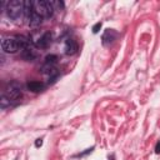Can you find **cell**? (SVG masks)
I'll use <instances>...</instances> for the list:
<instances>
[{
	"instance_id": "cell-1",
	"label": "cell",
	"mask_w": 160,
	"mask_h": 160,
	"mask_svg": "<svg viewBox=\"0 0 160 160\" xmlns=\"http://www.w3.org/2000/svg\"><path fill=\"white\" fill-rule=\"evenodd\" d=\"M21 89H23V85L19 81H10L5 89H4L3 94L10 100L13 105H17L23 98Z\"/></svg>"
},
{
	"instance_id": "cell-2",
	"label": "cell",
	"mask_w": 160,
	"mask_h": 160,
	"mask_svg": "<svg viewBox=\"0 0 160 160\" xmlns=\"http://www.w3.org/2000/svg\"><path fill=\"white\" fill-rule=\"evenodd\" d=\"M11 20H19L25 19V10H24V1H20V0H11V1H8V6H6V11Z\"/></svg>"
},
{
	"instance_id": "cell-3",
	"label": "cell",
	"mask_w": 160,
	"mask_h": 160,
	"mask_svg": "<svg viewBox=\"0 0 160 160\" xmlns=\"http://www.w3.org/2000/svg\"><path fill=\"white\" fill-rule=\"evenodd\" d=\"M33 8L35 13L40 15L43 19L51 18L55 11L53 3L46 1V0H35V1H33Z\"/></svg>"
},
{
	"instance_id": "cell-4",
	"label": "cell",
	"mask_w": 160,
	"mask_h": 160,
	"mask_svg": "<svg viewBox=\"0 0 160 160\" xmlns=\"http://www.w3.org/2000/svg\"><path fill=\"white\" fill-rule=\"evenodd\" d=\"M1 49L4 53L8 54H15L18 50H20L19 44L17 41V39L14 38H3L1 40Z\"/></svg>"
},
{
	"instance_id": "cell-5",
	"label": "cell",
	"mask_w": 160,
	"mask_h": 160,
	"mask_svg": "<svg viewBox=\"0 0 160 160\" xmlns=\"http://www.w3.org/2000/svg\"><path fill=\"white\" fill-rule=\"evenodd\" d=\"M118 33L115 31L114 29H106L105 31H104L103 37H101V43L104 46H108V45H111L115 40H117L118 38Z\"/></svg>"
},
{
	"instance_id": "cell-6",
	"label": "cell",
	"mask_w": 160,
	"mask_h": 160,
	"mask_svg": "<svg viewBox=\"0 0 160 160\" xmlns=\"http://www.w3.org/2000/svg\"><path fill=\"white\" fill-rule=\"evenodd\" d=\"M51 41H53V34L48 31V33H45L43 37H40L37 41H35V46L41 48V49H45V48H48L50 45Z\"/></svg>"
},
{
	"instance_id": "cell-7",
	"label": "cell",
	"mask_w": 160,
	"mask_h": 160,
	"mask_svg": "<svg viewBox=\"0 0 160 160\" xmlns=\"http://www.w3.org/2000/svg\"><path fill=\"white\" fill-rule=\"evenodd\" d=\"M45 84L41 81H37V80H33V81H29L26 84V89L29 91H33V93H40L45 89Z\"/></svg>"
},
{
	"instance_id": "cell-8",
	"label": "cell",
	"mask_w": 160,
	"mask_h": 160,
	"mask_svg": "<svg viewBox=\"0 0 160 160\" xmlns=\"http://www.w3.org/2000/svg\"><path fill=\"white\" fill-rule=\"evenodd\" d=\"M78 51V43L74 39H66L65 41V53L68 55H74Z\"/></svg>"
},
{
	"instance_id": "cell-9",
	"label": "cell",
	"mask_w": 160,
	"mask_h": 160,
	"mask_svg": "<svg viewBox=\"0 0 160 160\" xmlns=\"http://www.w3.org/2000/svg\"><path fill=\"white\" fill-rule=\"evenodd\" d=\"M21 58L26 61H33V60L37 59V53L33 48H28V49H24L21 51Z\"/></svg>"
},
{
	"instance_id": "cell-10",
	"label": "cell",
	"mask_w": 160,
	"mask_h": 160,
	"mask_svg": "<svg viewBox=\"0 0 160 160\" xmlns=\"http://www.w3.org/2000/svg\"><path fill=\"white\" fill-rule=\"evenodd\" d=\"M0 106H1V109H6L8 106H13L11 101L3 93H1V98H0Z\"/></svg>"
},
{
	"instance_id": "cell-11",
	"label": "cell",
	"mask_w": 160,
	"mask_h": 160,
	"mask_svg": "<svg viewBox=\"0 0 160 160\" xmlns=\"http://www.w3.org/2000/svg\"><path fill=\"white\" fill-rule=\"evenodd\" d=\"M59 58L57 57V55L51 54V55H48V57H45V59H44V64H50V65H55V64L58 63Z\"/></svg>"
},
{
	"instance_id": "cell-12",
	"label": "cell",
	"mask_w": 160,
	"mask_h": 160,
	"mask_svg": "<svg viewBox=\"0 0 160 160\" xmlns=\"http://www.w3.org/2000/svg\"><path fill=\"white\" fill-rule=\"evenodd\" d=\"M94 149H95V146H91V148H89V149H86L85 151H83V153H79V154L73 155L71 158H83V157H85V155H88V154L93 153V150H94Z\"/></svg>"
},
{
	"instance_id": "cell-13",
	"label": "cell",
	"mask_w": 160,
	"mask_h": 160,
	"mask_svg": "<svg viewBox=\"0 0 160 160\" xmlns=\"http://www.w3.org/2000/svg\"><path fill=\"white\" fill-rule=\"evenodd\" d=\"M101 26H103V23H101V21L97 23V24H95V25L93 26V33H94V34H98L99 31H100V29H101Z\"/></svg>"
},
{
	"instance_id": "cell-14",
	"label": "cell",
	"mask_w": 160,
	"mask_h": 160,
	"mask_svg": "<svg viewBox=\"0 0 160 160\" xmlns=\"http://www.w3.org/2000/svg\"><path fill=\"white\" fill-rule=\"evenodd\" d=\"M51 3H53L55 10H59V9H63L64 8V1H51Z\"/></svg>"
},
{
	"instance_id": "cell-15",
	"label": "cell",
	"mask_w": 160,
	"mask_h": 160,
	"mask_svg": "<svg viewBox=\"0 0 160 160\" xmlns=\"http://www.w3.org/2000/svg\"><path fill=\"white\" fill-rule=\"evenodd\" d=\"M41 145H43V139H41V138H39V139L35 140V146H37V148H40Z\"/></svg>"
},
{
	"instance_id": "cell-16",
	"label": "cell",
	"mask_w": 160,
	"mask_h": 160,
	"mask_svg": "<svg viewBox=\"0 0 160 160\" xmlns=\"http://www.w3.org/2000/svg\"><path fill=\"white\" fill-rule=\"evenodd\" d=\"M154 150H155V154H160V140L155 144V149Z\"/></svg>"
},
{
	"instance_id": "cell-17",
	"label": "cell",
	"mask_w": 160,
	"mask_h": 160,
	"mask_svg": "<svg viewBox=\"0 0 160 160\" xmlns=\"http://www.w3.org/2000/svg\"><path fill=\"white\" fill-rule=\"evenodd\" d=\"M108 160H115V155H114V154L109 155V159H108Z\"/></svg>"
}]
</instances>
